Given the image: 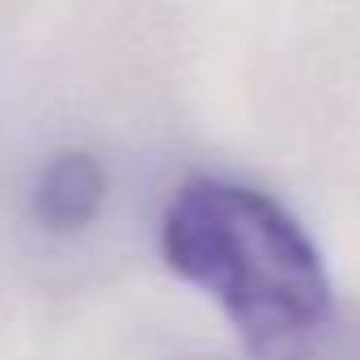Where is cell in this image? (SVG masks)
<instances>
[{
    "label": "cell",
    "mask_w": 360,
    "mask_h": 360,
    "mask_svg": "<svg viewBox=\"0 0 360 360\" xmlns=\"http://www.w3.org/2000/svg\"><path fill=\"white\" fill-rule=\"evenodd\" d=\"M106 200V169L89 153H60L43 165L34 183V217L43 229L77 233L85 229Z\"/></svg>",
    "instance_id": "7a4b0ae2"
},
{
    "label": "cell",
    "mask_w": 360,
    "mask_h": 360,
    "mask_svg": "<svg viewBox=\"0 0 360 360\" xmlns=\"http://www.w3.org/2000/svg\"><path fill=\"white\" fill-rule=\"evenodd\" d=\"M161 255L204 288L255 356H284L330 314V280L309 233L263 191L191 178L161 217Z\"/></svg>",
    "instance_id": "6da1fadb"
}]
</instances>
